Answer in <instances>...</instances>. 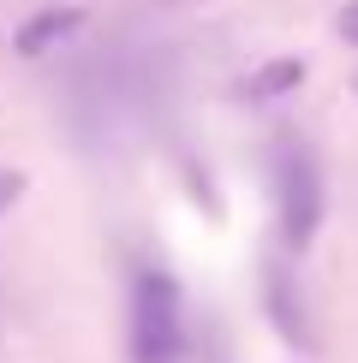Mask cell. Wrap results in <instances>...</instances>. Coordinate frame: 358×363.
I'll list each match as a JSON object with an SVG mask.
<instances>
[{"label": "cell", "instance_id": "cell-1", "mask_svg": "<svg viewBox=\"0 0 358 363\" xmlns=\"http://www.w3.org/2000/svg\"><path fill=\"white\" fill-rule=\"evenodd\" d=\"M168 96V72L161 54L149 60L138 48H108L96 60H84L66 84V119L84 143H108L131 119H149L156 101Z\"/></svg>", "mask_w": 358, "mask_h": 363}, {"label": "cell", "instance_id": "cell-5", "mask_svg": "<svg viewBox=\"0 0 358 363\" xmlns=\"http://www.w3.org/2000/svg\"><path fill=\"white\" fill-rule=\"evenodd\" d=\"M298 84H305V60H268L263 72H251L239 84V101H275V96H287Z\"/></svg>", "mask_w": 358, "mask_h": 363}, {"label": "cell", "instance_id": "cell-8", "mask_svg": "<svg viewBox=\"0 0 358 363\" xmlns=\"http://www.w3.org/2000/svg\"><path fill=\"white\" fill-rule=\"evenodd\" d=\"M18 191H24V173H6V167H0V215L18 203Z\"/></svg>", "mask_w": 358, "mask_h": 363}, {"label": "cell", "instance_id": "cell-3", "mask_svg": "<svg viewBox=\"0 0 358 363\" xmlns=\"http://www.w3.org/2000/svg\"><path fill=\"white\" fill-rule=\"evenodd\" d=\"M275 220H281V245L287 250H305L310 238L322 233V215H328V179H322V161L305 138H281L275 143Z\"/></svg>", "mask_w": 358, "mask_h": 363}, {"label": "cell", "instance_id": "cell-4", "mask_svg": "<svg viewBox=\"0 0 358 363\" xmlns=\"http://www.w3.org/2000/svg\"><path fill=\"white\" fill-rule=\"evenodd\" d=\"M84 18H90L84 6H42V12H30V18L18 24L12 48H18L24 60H42V54H54V48H66V42L84 30Z\"/></svg>", "mask_w": 358, "mask_h": 363}, {"label": "cell", "instance_id": "cell-7", "mask_svg": "<svg viewBox=\"0 0 358 363\" xmlns=\"http://www.w3.org/2000/svg\"><path fill=\"white\" fill-rule=\"evenodd\" d=\"M335 30H340V42H347V48H358V0H347V6L335 12Z\"/></svg>", "mask_w": 358, "mask_h": 363}, {"label": "cell", "instance_id": "cell-6", "mask_svg": "<svg viewBox=\"0 0 358 363\" xmlns=\"http://www.w3.org/2000/svg\"><path fill=\"white\" fill-rule=\"evenodd\" d=\"M268 310H275V322H281V334H287V340H310L305 310H293V280L281 274V268H268Z\"/></svg>", "mask_w": 358, "mask_h": 363}, {"label": "cell", "instance_id": "cell-2", "mask_svg": "<svg viewBox=\"0 0 358 363\" xmlns=\"http://www.w3.org/2000/svg\"><path fill=\"white\" fill-rule=\"evenodd\" d=\"M185 292L168 268H138L126 292V363H185Z\"/></svg>", "mask_w": 358, "mask_h": 363}]
</instances>
